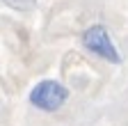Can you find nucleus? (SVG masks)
Returning a JSON list of instances; mask_svg holds the SVG:
<instances>
[{"label": "nucleus", "instance_id": "obj_1", "mask_svg": "<svg viewBox=\"0 0 128 126\" xmlns=\"http://www.w3.org/2000/svg\"><path fill=\"white\" fill-rule=\"evenodd\" d=\"M28 101L41 112H57L69 101V89L60 80H41L32 87Z\"/></svg>", "mask_w": 128, "mask_h": 126}, {"label": "nucleus", "instance_id": "obj_2", "mask_svg": "<svg viewBox=\"0 0 128 126\" xmlns=\"http://www.w3.org/2000/svg\"><path fill=\"white\" fill-rule=\"evenodd\" d=\"M82 46L94 53L96 57H101L105 62H110V64H121V55H119V48L114 46V41H112L108 28L101 25V23H94L89 25L85 32H82Z\"/></svg>", "mask_w": 128, "mask_h": 126}, {"label": "nucleus", "instance_id": "obj_3", "mask_svg": "<svg viewBox=\"0 0 128 126\" xmlns=\"http://www.w3.org/2000/svg\"><path fill=\"white\" fill-rule=\"evenodd\" d=\"M2 3L16 12H32L37 7V0H2Z\"/></svg>", "mask_w": 128, "mask_h": 126}]
</instances>
